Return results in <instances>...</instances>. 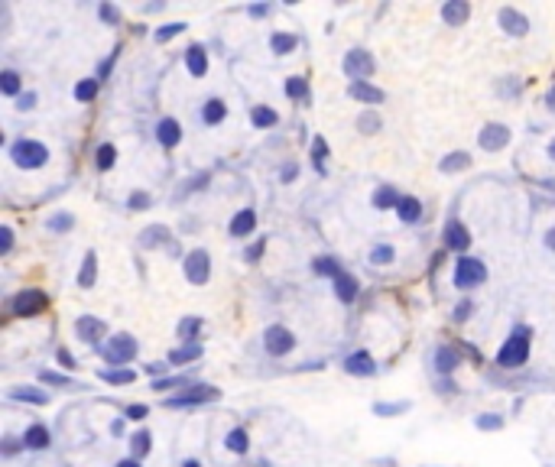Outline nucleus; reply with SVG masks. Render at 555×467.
Wrapping results in <instances>:
<instances>
[{"mask_svg":"<svg viewBox=\"0 0 555 467\" xmlns=\"http://www.w3.org/2000/svg\"><path fill=\"white\" fill-rule=\"evenodd\" d=\"M526 361H529V328H516L497 354V363L513 370V367H523Z\"/></svg>","mask_w":555,"mask_h":467,"instance_id":"nucleus-1","label":"nucleus"},{"mask_svg":"<svg viewBox=\"0 0 555 467\" xmlns=\"http://www.w3.org/2000/svg\"><path fill=\"white\" fill-rule=\"evenodd\" d=\"M10 156L20 169H39V166L49 160V149H46L43 143H36V140H20V143L10 146Z\"/></svg>","mask_w":555,"mask_h":467,"instance_id":"nucleus-2","label":"nucleus"},{"mask_svg":"<svg viewBox=\"0 0 555 467\" xmlns=\"http://www.w3.org/2000/svg\"><path fill=\"white\" fill-rule=\"evenodd\" d=\"M484 279H487V269H484V263H480V260H474V256H464V260H458V266H455V286H458V289L480 286Z\"/></svg>","mask_w":555,"mask_h":467,"instance_id":"nucleus-3","label":"nucleus"},{"mask_svg":"<svg viewBox=\"0 0 555 467\" xmlns=\"http://www.w3.org/2000/svg\"><path fill=\"white\" fill-rule=\"evenodd\" d=\"M46 292H39V289H26V292H20V296H13V312L17 315H23V318H30V315H39V312H46Z\"/></svg>","mask_w":555,"mask_h":467,"instance_id":"nucleus-4","label":"nucleus"},{"mask_svg":"<svg viewBox=\"0 0 555 467\" xmlns=\"http://www.w3.org/2000/svg\"><path fill=\"white\" fill-rule=\"evenodd\" d=\"M370 72H374V59H370V53L354 49V53L344 55V75H348V78H354V82H364Z\"/></svg>","mask_w":555,"mask_h":467,"instance_id":"nucleus-5","label":"nucleus"},{"mask_svg":"<svg viewBox=\"0 0 555 467\" xmlns=\"http://www.w3.org/2000/svg\"><path fill=\"white\" fill-rule=\"evenodd\" d=\"M133 354H137V341L130 334H117V338H111L104 344V357L111 363H127Z\"/></svg>","mask_w":555,"mask_h":467,"instance_id":"nucleus-6","label":"nucleus"},{"mask_svg":"<svg viewBox=\"0 0 555 467\" xmlns=\"http://www.w3.org/2000/svg\"><path fill=\"white\" fill-rule=\"evenodd\" d=\"M218 390L214 386H192V390H185V393L179 396H169L166 399V406L169 409H179V406H198V403H208V399H218Z\"/></svg>","mask_w":555,"mask_h":467,"instance_id":"nucleus-7","label":"nucleus"},{"mask_svg":"<svg viewBox=\"0 0 555 467\" xmlns=\"http://www.w3.org/2000/svg\"><path fill=\"white\" fill-rule=\"evenodd\" d=\"M263 344H267V350L273 357H283V354H289V350L296 347V338H292L283 325H273V328H267V334H263Z\"/></svg>","mask_w":555,"mask_h":467,"instance_id":"nucleus-8","label":"nucleus"},{"mask_svg":"<svg viewBox=\"0 0 555 467\" xmlns=\"http://www.w3.org/2000/svg\"><path fill=\"white\" fill-rule=\"evenodd\" d=\"M185 276H189V283H195V286L208 283V276H211V260H208L205 250L189 254V260H185Z\"/></svg>","mask_w":555,"mask_h":467,"instance_id":"nucleus-9","label":"nucleus"},{"mask_svg":"<svg viewBox=\"0 0 555 467\" xmlns=\"http://www.w3.org/2000/svg\"><path fill=\"white\" fill-rule=\"evenodd\" d=\"M510 143V130L500 127V124H491V127L480 130V146L484 149H503Z\"/></svg>","mask_w":555,"mask_h":467,"instance_id":"nucleus-10","label":"nucleus"},{"mask_svg":"<svg viewBox=\"0 0 555 467\" xmlns=\"http://www.w3.org/2000/svg\"><path fill=\"white\" fill-rule=\"evenodd\" d=\"M468 244H471L468 227L458 221H449V227H445V247L449 250H468Z\"/></svg>","mask_w":555,"mask_h":467,"instance_id":"nucleus-11","label":"nucleus"},{"mask_svg":"<svg viewBox=\"0 0 555 467\" xmlns=\"http://www.w3.org/2000/svg\"><path fill=\"white\" fill-rule=\"evenodd\" d=\"M75 331H78V338H82V341L95 344L97 338H104V321L91 318V315H82V318L75 321Z\"/></svg>","mask_w":555,"mask_h":467,"instance_id":"nucleus-12","label":"nucleus"},{"mask_svg":"<svg viewBox=\"0 0 555 467\" xmlns=\"http://www.w3.org/2000/svg\"><path fill=\"white\" fill-rule=\"evenodd\" d=\"M468 17H471L468 0H451V3H445V7H442V20L449 23V26H461Z\"/></svg>","mask_w":555,"mask_h":467,"instance_id":"nucleus-13","label":"nucleus"},{"mask_svg":"<svg viewBox=\"0 0 555 467\" xmlns=\"http://www.w3.org/2000/svg\"><path fill=\"white\" fill-rule=\"evenodd\" d=\"M254 227H256L254 208H244V211H237L234 218H231V234H234V237H247V234H254Z\"/></svg>","mask_w":555,"mask_h":467,"instance_id":"nucleus-14","label":"nucleus"},{"mask_svg":"<svg viewBox=\"0 0 555 467\" xmlns=\"http://www.w3.org/2000/svg\"><path fill=\"white\" fill-rule=\"evenodd\" d=\"M156 137H160V143H162V146H176V143H179V140H182V127H179V124H176V120H172V117H166V120H160V124H156Z\"/></svg>","mask_w":555,"mask_h":467,"instance_id":"nucleus-15","label":"nucleus"},{"mask_svg":"<svg viewBox=\"0 0 555 467\" xmlns=\"http://www.w3.org/2000/svg\"><path fill=\"white\" fill-rule=\"evenodd\" d=\"M344 370L348 373H364V377H370V373L377 370L374 361H370V354L367 350H357V354H351L348 361H344Z\"/></svg>","mask_w":555,"mask_h":467,"instance_id":"nucleus-16","label":"nucleus"},{"mask_svg":"<svg viewBox=\"0 0 555 467\" xmlns=\"http://www.w3.org/2000/svg\"><path fill=\"white\" fill-rule=\"evenodd\" d=\"M185 65H189V72H192L195 78H202V75L208 72V53H205L202 46H192V49L185 53Z\"/></svg>","mask_w":555,"mask_h":467,"instance_id":"nucleus-17","label":"nucleus"},{"mask_svg":"<svg viewBox=\"0 0 555 467\" xmlns=\"http://www.w3.org/2000/svg\"><path fill=\"white\" fill-rule=\"evenodd\" d=\"M500 26L510 32V36H523L526 32V17L507 7V10H500Z\"/></svg>","mask_w":555,"mask_h":467,"instance_id":"nucleus-18","label":"nucleus"},{"mask_svg":"<svg viewBox=\"0 0 555 467\" xmlns=\"http://www.w3.org/2000/svg\"><path fill=\"white\" fill-rule=\"evenodd\" d=\"M351 97H357V101H367V104H380L384 101V91L374 85H367V82H354L351 85Z\"/></svg>","mask_w":555,"mask_h":467,"instance_id":"nucleus-19","label":"nucleus"},{"mask_svg":"<svg viewBox=\"0 0 555 467\" xmlns=\"http://www.w3.org/2000/svg\"><path fill=\"white\" fill-rule=\"evenodd\" d=\"M335 296L341 298V302H354V296H357V279L348 276V273L335 276Z\"/></svg>","mask_w":555,"mask_h":467,"instance_id":"nucleus-20","label":"nucleus"},{"mask_svg":"<svg viewBox=\"0 0 555 467\" xmlns=\"http://www.w3.org/2000/svg\"><path fill=\"white\" fill-rule=\"evenodd\" d=\"M399 195H396V189H390V185H384V189H377L374 195V208H380V211H390V208H399Z\"/></svg>","mask_w":555,"mask_h":467,"instance_id":"nucleus-21","label":"nucleus"},{"mask_svg":"<svg viewBox=\"0 0 555 467\" xmlns=\"http://www.w3.org/2000/svg\"><path fill=\"white\" fill-rule=\"evenodd\" d=\"M396 214H399V221L413 224V221H419V214H422V204H419L416 198H403V202H399V208H396Z\"/></svg>","mask_w":555,"mask_h":467,"instance_id":"nucleus-22","label":"nucleus"},{"mask_svg":"<svg viewBox=\"0 0 555 467\" xmlns=\"http://www.w3.org/2000/svg\"><path fill=\"white\" fill-rule=\"evenodd\" d=\"M23 445H26V448H36V451H39V448L49 445V432H46L43 425H32L30 432L23 435Z\"/></svg>","mask_w":555,"mask_h":467,"instance_id":"nucleus-23","label":"nucleus"},{"mask_svg":"<svg viewBox=\"0 0 555 467\" xmlns=\"http://www.w3.org/2000/svg\"><path fill=\"white\" fill-rule=\"evenodd\" d=\"M270 46H273V53L289 55L292 49H296V46H299V39H296L292 32H276V36H273V43H270Z\"/></svg>","mask_w":555,"mask_h":467,"instance_id":"nucleus-24","label":"nucleus"},{"mask_svg":"<svg viewBox=\"0 0 555 467\" xmlns=\"http://www.w3.org/2000/svg\"><path fill=\"white\" fill-rule=\"evenodd\" d=\"M95 273H97V260H95V254H88L85 256V266H82V273H78V286H82V289L95 286Z\"/></svg>","mask_w":555,"mask_h":467,"instance_id":"nucleus-25","label":"nucleus"},{"mask_svg":"<svg viewBox=\"0 0 555 467\" xmlns=\"http://www.w3.org/2000/svg\"><path fill=\"white\" fill-rule=\"evenodd\" d=\"M225 114H227V111H225V104H221V101H208V104L202 107V120H205V124H221V120H225Z\"/></svg>","mask_w":555,"mask_h":467,"instance_id":"nucleus-26","label":"nucleus"},{"mask_svg":"<svg viewBox=\"0 0 555 467\" xmlns=\"http://www.w3.org/2000/svg\"><path fill=\"white\" fill-rule=\"evenodd\" d=\"M455 363H458V354H455V350H449V347H438L435 350V367L442 373H451V370H455Z\"/></svg>","mask_w":555,"mask_h":467,"instance_id":"nucleus-27","label":"nucleus"},{"mask_svg":"<svg viewBox=\"0 0 555 467\" xmlns=\"http://www.w3.org/2000/svg\"><path fill=\"white\" fill-rule=\"evenodd\" d=\"M312 269L319 273V276H341V266H338V260H331V256H321V260H315L312 263Z\"/></svg>","mask_w":555,"mask_h":467,"instance_id":"nucleus-28","label":"nucleus"},{"mask_svg":"<svg viewBox=\"0 0 555 467\" xmlns=\"http://www.w3.org/2000/svg\"><path fill=\"white\" fill-rule=\"evenodd\" d=\"M471 166V156L468 153H451L442 160V172H458V169H468Z\"/></svg>","mask_w":555,"mask_h":467,"instance_id":"nucleus-29","label":"nucleus"},{"mask_svg":"<svg viewBox=\"0 0 555 467\" xmlns=\"http://www.w3.org/2000/svg\"><path fill=\"white\" fill-rule=\"evenodd\" d=\"M202 357V344H189V347H179L169 354L172 363H185V361H198Z\"/></svg>","mask_w":555,"mask_h":467,"instance_id":"nucleus-30","label":"nucleus"},{"mask_svg":"<svg viewBox=\"0 0 555 467\" xmlns=\"http://www.w3.org/2000/svg\"><path fill=\"white\" fill-rule=\"evenodd\" d=\"M250 120H254L256 127H273V124H276V111H270V107H254V111H250Z\"/></svg>","mask_w":555,"mask_h":467,"instance_id":"nucleus-31","label":"nucleus"},{"mask_svg":"<svg viewBox=\"0 0 555 467\" xmlns=\"http://www.w3.org/2000/svg\"><path fill=\"white\" fill-rule=\"evenodd\" d=\"M227 448H231L234 455H244L247 451V432L244 428H231V432H227Z\"/></svg>","mask_w":555,"mask_h":467,"instance_id":"nucleus-32","label":"nucleus"},{"mask_svg":"<svg viewBox=\"0 0 555 467\" xmlns=\"http://www.w3.org/2000/svg\"><path fill=\"white\" fill-rule=\"evenodd\" d=\"M95 95H97V82H95V78H85V82H78V85H75V97H78V101H95Z\"/></svg>","mask_w":555,"mask_h":467,"instance_id":"nucleus-33","label":"nucleus"},{"mask_svg":"<svg viewBox=\"0 0 555 467\" xmlns=\"http://www.w3.org/2000/svg\"><path fill=\"white\" fill-rule=\"evenodd\" d=\"M0 91H3V95H17V91H20V75L17 72L0 75Z\"/></svg>","mask_w":555,"mask_h":467,"instance_id":"nucleus-34","label":"nucleus"},{"mask_svg":"<svg viewBox=\"0 0 555 467\" xmlns=\"http://www.w3.org/2000/svg\"><path fill=\"white\" fill-rule=\"evenodd\" d=\"M286 95L289 97H305L309 95V82H305V78H286Z\"/></svg>","mask_w":555,"mask_h":467,"instance_id":"nucleus-35","label":"nucleus"},{"mask_svg":"<svg viewBox=\"0 0 555 467\" xmlns=\"http://www.w3.org/2000/svg\"><path fill=\"white\" fill-rule=\"evenodd\" d=\"M114 156H117V149L111 146V143L97 146V169H111V166H114Z\"/></svg>","mask_w":555,"mask_h":467,"instance_id":"nucleus-36","label":"nucleus"},{"mask_svg":"<svg viewBox=\"0 0 555 467\" xmlns=\"http://www.w3.org/2000/svg\"><path fill=\"white\" fill-rule=\"evenodd\" d=\"M101 380H107V383H133L137 380V373L133 370H101Z\"/></svg>","mask_w":555,"mask_h":467,"instance_id":"nucleus-37","label":"nucleus"},{"mask_svg":"<svg viewBox=\"0 0 555 467\" xmlns=\"http://www.w3.org/2000/svg\"><path fill=\"white\" fill-rule=\"evenodd\" d=\"M10 399H26V403H49V396L46 393H36V390H13L10 393Z\"/></svg>","mask_w":555,"mask_h":467,"instance_id":"nucleus-38","label":"nucleus"},{"mask_svg":"<svg viewBox=\"0 0 555 467\" xmlns=\"http://www.w3.org/2000/svg\"><path fill=\"white\" fill-rule=\"evenodd\" d=\"M185 30V23H166L162 30H156V43H169L172 36H179Z\"/></svg>","mask_w":555,"mask_h":467,"instance_id":"nucleus-39","label":"nucleus"},{"mask_svg":"<svg viewBox=\"0 0 555 467\" xmlns=\"http://www.w3.org/2000/svg\"><path fill=\"white\" fill-rule=\"evenodd\" d=\"M130 448H133V455L137 457H143L147 451H150V435H147V432H137V435L130 438Z\"/></svg>","mask_w":555,"mask_h":467,"instance_id":"nucleus-40","label":"nucleus"},{"mask_svg":"<svg viewBox=\"0 0 555 467\" xmlns=\"http://www.w3.org/2000/svg\"><path fill=\"white\" fill-rule=\"evenodd\" d=\"M357 127H361L364 133H377V130H380V117H377V114H361Z\"/></svg>","mask_w":555,"mask_h":467,"instance_id":"nucleus-41","label":"nucleus"},{"mask_svg":"<svg viewBox=\"0 0 555 467\" xmlns=\"http://www.w3.org/2000/svg\"><path fill=\"white\" fill-rule=\"evenodd\" d=\"M393 256H396V254H393V247H377L374 254H370V260H374L377 266H384V263H390Z\"/></svg>","mask_w":555,"mask_h":467,"instance_id":"nucleus-42","label":"nucleus"},{"mask_svg":"<svg viewBox=\"0 0 555 467\" xmlns=\"http://www.w3.org/2000/svg\"><path fill=\"white\" fill-rule=\"evenodd\" d=\"M166 234H169L166 227H150V231H147V237H143V244H147V247H150V244H162V240H166Z\"/></svg>","mask_w":555,"mask_h":467,"instance_id":"nucleus-43","label":"nucleus"},{"mask_svg":"<svg viewBox=\"0 0 555 467\" xmlns=\"http://www.w3.org/2000/svg\"><path fill=\"white\" fill-rule=\"evenodd\" d=\"M130 208H133V211H143V208H150V195H143V191L130 195Z\"/></svg>","mask_w":555,"mask_h":467,"instance_id":"nucleus-44","label":"nucleus"},{"mask_svg":"<svg viewBox=\"0 0 555 467\" xmlns=\"http://www.w3.org/2000/svg\"><path fill=\"white\" fill-rule=\"evenodd\" d=\"M403 409H406V403H396V406L377 403V406H374V412H380V415H396V412H403Z\"/></svg>","mask_w":555,"mask_h":467,"instance_id":"nucleus-45","label":"nucleus"},{"mask_svg":"<svg viewBox=\"0 0 555 467\" xmlns=\"http://www.w3.org/2000/svg\"><path fill=\"white\" fill-rule=\"evenodd\" d=\"M101 20H107V23H117V20H120L117 7H111V3H104V7H101Z\"/></svg>","mask_w":555,"mask_h":467,"instance_id":"nucleus-46","label":"nucleus"},{"mask_svg":"<svg viewBox=\"0 0 555 467\" xmlns=\"http://www.w3.org/2000/svg\"><path fill=\"white\" fill-rule=\"evenodd\" d=\"M10 247H13V231H7V227H3V231H0V250L7 254Z\"/></svg>","mask_w":555,"mask_h":467,"instance_id":"nucleus-47","label":"nucleus"},{"mask_svg":"<svg viewBox=\"0 0 555 467\" xmlns=\"http://www.w3.org/2000/svg\"><path fill=\"white\" fill-rule=\"evenodd\" d=\"M260 254H263V237H260L254 247H247V260H250V263H256V256H260Z\"/></svg>","mask_w":555,"mask_h":467,"instance_id":"nucleus-48","label":"nucleus"},{"mask_svg":"<svg viewBox=\"0 0 555 467\" xmlns=\"http://www.w3.org/2000/svg\"><path fill=\"white\" fill-rule=\"evenodd\" d=\"M43 383H53V386H65L68 380H65V377H59V373H53V370H46V373H43Z\"/></svg>","mask_w":555,"mask_h":467,"instance_id":"nucleus-49","label":"nucleus"},{"mask_svg":"<svg viewBox=\"0 0 555 467\" xmlns=\"http://www.w3.org/2000/svg\"><path fill=\"white\" fill-rule=\"evenodd\" d=\"M127 419H137V422H140V419H147V406H130Z\"/></svg>","mask_w":555,"mask_h":467,"instance_id":"nucleus-50","label":"nucleus"},{"mask_svg":"<svg viewBox=\"0 0 555 467\" xmlns=\"http://www.w3.org/2000/svg\"><path fill=\"white\" fill-rule=\"evenodd\" d=\"M32 104H36V95H32V91H26V95H20V104H17V107H20V111H30Z\"/></svg>","mask_w":555,"mask_h":467,"instance_id":"nucleus-51","label":"nucleus"},{"mask_svg":"<svg viewBox=\"0 0 555 467\" xmlns=\"http://www.w3.org/2000/svg\"><path fill=\"white\" fill-rule=\"evenodd\" d=\"M478 425L480 428H500V419H497V415H493V419L491 415H484V419H478Z\"/></svg>","mask_w":555,"mask_h":467,"instance_id":"nucleus-52","label":"nucleus"},{"mask_svg":"<svg viewBox=\"0 0 555 467\" xmlns=\"http://www.w3.org/2000/svg\"><path fill=\"white\" fill-rule=\"evenodd\" d=\"M53 227H55V231H68V227H72V218H68V214H62V218H55V221H53Z\"/></svg>","mask_w":555,"mask_h":467,"instance_id":"nucleus-53","label":"nucleus"},{"mask_svg":"<svg viewBox=\"0 0 555 467\" xmlns=\"http://www.w3.org/2000/svg\"><path fill=\"white\" fill-rule=\"evenodd\" d=\"M468 315H471V302H461V305L455 308V318H458V321H464V318H468Z\"/></svg>","mask_w":555,"mask_h":467,"instance_id":"nucleus-54","label":"nucleus"},{"mask_svg":"<svg viewBox=\"0 0 555 467\" xmlns=\"http://www.w3.org/2000/svg\"><path fill=\"white\" fill-rule=\"evenodd\" d=\"M59 361H62L65 367H68V370L75 367V361H72V354H68V350H59Z\"/></svg>","mask_w":555,"mask_h":467,"instance_id":"nucleus-55","label":"nucleus"},{"mask_svg":"<svg viewBox=\"0 0 555 467\" xmlns=\"http://www.w3.org/2000/svg\"><path fill=\"white\" fill-rule=\"evenodd\" d=\"M292 179H296V166H286L283 169V182H292Z\"/></svg>","mask_w":555,"mask_h":467,"instance_id":"nucleus-56","label":"nucleus"},{"mask_svg":"<svg viewBox=\"0 0 555 467\" xmlns=\"http://www.w3.org/2000/svg\"><path fill=\"white\" fill-rule=\"evenodd\" d=\"M545 247H549V250H555V227L545 234Z\"/></svg>","mask_w":555,"mask_h":467,"instance_id":"nucleus-57","label":"nucleus"},{"mask_svg":"<svg viewBox=\"0 0 555 467\" xmlns=\"http://www.w3.org/2000/svg\"><path fill=\"white\" fill-rule=\"evenodd\" d=\"M117 467H137V461H120Z\"/></svg>","mask_w":555,"mask_h":467,"instance_id":"nucleus-58","label":"nucleus"},{"mask_svg":"<svg viewBox=\"0 0 555 467\" xmlns=\"http://www.w3.org/2000/svg\"><path fill=\"white\" fill-rule=\"evenodd\" d=\"M182 467H202V464H198V461H185V464H182Z\"/></svg>","mask_w":555,"mask_h":467,"instance_id":"nucleus-59","label":"nucleus"},{"mask_svg":"<svg viewBox=\"0 0 555 467\" xmlns=\"http://www.w3.org/2000/svg\"><path fill=\"white\" fill-rule=\"evenodd\" d=\"M549 156H552V160H555V140H552V143H549Z\"/></svg>","mask_w":555,"mask_h":467,"instance_id":"nucleus-60","label":"nucleus"}]
</instances>
